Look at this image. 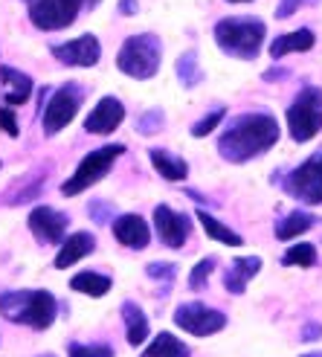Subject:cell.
<instances>
[{"label": "cell", "mask_w": 322, "mask_h": 357, "mask_svg": "<svg viewBox=\"0 0 322 357\" xmlns=\"http://www.w3.org/2000/svg\"><path fill=\"white\" fill-rule=\"evenodd\" d=\"M276 142H279V122L270 114H244L224 128L218 139V151L229 163H247V160L270 151Z\"/></svg>", "instance_id": "obj_1"}, {"label": "cell", "mask_w": 322, "mask_h": 357, "mask_svg": "<svg viewBox=\"0 0 322 357\" xmlns=\"http://www.w3.org/2000/svg\"><path fill=\"white\" fill-rule=\"evenodd\" d=\"M264 21L259 17H224L215 26V44H218L227 56L236 59H256L264 44Z\"/></svg>", "instance_id": "obj_2"}, {"label": "cell", "mask_w": 322, "mask_h": 357, "mask_svg": "<svg viewBox=\"0 0 322 357\" xmlns=\"http://www.w3.org/2000/svg\"><path fill=\"white\" fill-rule=\"evenodd\" d=\"M0 311L12 323H24L32 328H49L56 319V299L49 291H21L0 296Z\"/></svg>", "instance_id": "obj_3"}, {"label": "cell", "mask_w": 322, "mask_h": 357, "mask_svg": "<svg viewBox=\"0 0 322 357\" xmlns=\"http://www.w3.org/2000/svg\"><path fill=\"white\" fill-rule=\"evenodd\" d=\"M160 59H163V44L157 35H131L119 50L116 67L131 79H151L160 70Z\"/></svg>", "instance_id": "obj_4"}, {"label": "cell", "mask_w": 322, "mask_h": 357, "mask_svg": "<svg viewBox=\"0 0 322 357\" xmlns=\"http://www.w3.org/2000/svg\"><path fill=\"white\" fill-rule=\"evenodd\" d=\"M288 131L293 142H308L322 131V91L314 84L302 87L288 108Z\"/></svg>", "instance_id": "obj_5"}, {"label": "cell", "mask_w": 322, "mask_h": 357, "mask_svg": "<svg viewBox=\"0 0 322 357\" xmlns=\"http://www.w3.org/2000/svg\"><path fill=\"white\" fill-rule=\"evenodd\" d=\"M122 151H125V146H105V149L91 151V154H87L82 163H79V169L73 172V177H70V181H64L61 195L73 198V195H79V192H84V189H91L93 183H99L102 177L107 174V169L114 166V160H116Z\"/></svg>", "instance_id": "obj_6"}, {"label": "cell", "mask_w": 322, "mask_h": 357, "mask_svg": "<svg viewBox=\"0 0 322 357\" xmlns=\"http://www.w3.org/2000/svg\"><path fill=\"white\" fill-rule=\"evenodd\" d=\"M284 189H288L291 198L308 204V206L322 204V149L284 177Z\"/></svg>", "instance_id": "obj_7"}, {"label": "cell", "mask_w": 322, "mask_h": 357, "mask_svg": "<svg viewBox=\"0 0 322 357\" xmlns=\"http://www.w3.org/2000/svg\"><path fill=\"white\" fill-rule=\"evenodd\" d=\"M174 323L177 328H183L194 337H209V334H218L227 326V317L221 311H215L204 302H186L174 311Z\"/></svg>", "instance_id": "obj_8"}, {"label": "cell", "mask_w": 322, "mask_h": 357, "mask_svg": "<svg viewBox=\"0 0 322 357\" xmlns=\"http://www.w3.org/2000/svg\"><path fill=\"white\" fill-rule=\"evenodd\" d=\"M79 105H82V91L76 84H64L59 87L52 99L47 102L44 108V131L47 134H59L61 128H67L73 116L79 114Z\"/></svg>", "instance_id": "obj_9"}, {"label": "cell", "mask_w": 322, "mask_h": 357, "mask_svg": "<svg viewBox=\"0 0 322 357\" xmlns=\"http://www.w3.org/2000/svg\"><path fill=\"white\" fill-rule=\"evenodd\" d=\"M84 0H32L29 17L38 29H64L76 21Z\"/></svg>", "instance_id": "obj_10"}, {"label": "cell", "mask_w": 322, "mask_h": 357, "mask_svg": "<svg viewBox=\"0 0 322 357\" xmlns=\"http://www.w3.org/2000/svg\"><path fill=\"white\" fill-rule=\"evenodd\" d=\"M154 227H157V236L166 247H183L189 233H192V224H189V215L183 212H174L171 206H163L160 204L154 209Z\"/></svg>", "instance_id": "obj_11"}, {"label": "cell", "mask_w": 322, "mask_h": 357, "mask_svg": "<svg viewBox=\"0 0 322 357\" xmlns=\"http://www.w3.org/2000/svg\"><path fill=\"white\" fill-rule=\"evenodd\" d=\"M52 56H56L61 64H70V67H93L102 56V47H99L96 35H82V38H76V41L52 47Z\"/></svg>", "instance_id": "obj_12"}, {"label": "cell", "mask_w": 322, "mask_h": 357, "mask_svg": "<svg viewBox=\"0 0 322 357\" xmlns=\"http://www.w3.org/2000/svg\"><path fill=\"white\" fill-rule=\"evenodd\" d=\"M29 229L38 241L59 244L64 238V229H67V215H61V212L49 209V206H38V209L29 212Z\"/></svg>", "instance_id": "obj_13"}, {"label": "cell", "mask_w": 322, "mask_h": 357, "mask_svg": "<svg viewBox=\"0 0 322 357\" xmlns=\"http://www.w3.org/2000/svg\"><path fill=\"white\" fill-rule=\"evenodd\" d=\"M122 119H125L122 102L114 99V96H105V99H99V105L91 111V116L84 119V131L87 134H111V131H116L122 125Z\"/></svg>", "instance_id": "obj_14"}, {"label": "cell", "mask_w": 322, "mask_h": 357, "mask_svg": "<svg viewBox=\"0 0 322 357\" xmlns=\"http://www.w3.org/2000/svg\"><path fill=\"white\" fill-rule=\"evenodd\" d=\"M114 236L125 247L142 250V247H148V241H151V229L139 215H119L114 221Z\"/></svg>", "instance_id": "obj_15"}, {"label": "cell", "mask_w": 322, "mask_h": 357, "mask_svg": "<svg viewBox=\"0 0 322 357\" xmlns=\"http://www.w3.org/2000/svg\"><path fill=\"white\" fill-rule=\"evenodd\" d=\"M259 271H261V259L259 256H238L236 261L229 264V271L224 273V288L238 296V294L247 291V282L253 276H259Z\"/></svg>", "instance_id": "obj_16"}, {"label": "cell", "mask_w": 322, "mask_h": 357, "mask_svg": "<svg viewBox=\"0 0 322 357\" xmlns=\"http://www.w3.org/2000/svg\"><path fill=\"white\" fill-rule=\"evenodd\" d=\"M93 247H96V238H93L91 233H73V236H70V238L61 244L59 256H56V267H59V271H64V267L76 264L79 259L91 256Z\"/></svg>", "instance_id": "obj_17"}, {"label": "cell", "mask_w": 322, "mask_h": 357, "mask_svg": "<svg viewBox=\"0 0 322 357\" xmlns=\"http://www.w3.org/2000/svg\"><path fill=\"white\" fill-rule=\"evenodd\" d=\"M314 32L311 29H296V32H288V35H279V38L270 44V56L273 59H284L291 52H308L314 47Z\"/></svg>", "instance_id": "obj_18"}, {"label": "cell", "mask_w": 322, "mask_h": 357, "mask_svg": "<svg viewBox=\"0 0 322 357\" xmlns=\"http://www.w3.org/2000/svg\"><path fill=\"white\" fill-rule=\"evenodd\" d=\"M0 82L6 84V102L9 105H24L32 93V79L17 73L12 67H0Z\"/></svg>", "instance_id": "obj_19"}, {"label": "cell", "mask_w": 322, "mask_h": 357, "mask_svg": "<svg viewBox=\"0 0 322 357\" xmlns=\"http://www.w3.org/2000/svg\"><path fill=\"white\" fill-rule=\"evenodd\" d=\"M122 319H125V331H128V343L131 346L146 343L148 319H146V314H142V308L134 305V302H125V305H122Z\"/></svg>", "instance_id": "obj_20"}, {"label": "cell", "mask_w": 322, "mask_h": 357, "mask_svg": "<svg viewBox=\"0 0 322 357\" xmlns=\"http://www.w3.org/2000/svg\"><path fill=\"white\" fill-rule=\"evenodd\" d=\"M151 163H154V169L160 172V177H166V181H183V177L189 174V166H186V160H181V157H174V154H169V151H163V149H151Z\"/></svg>", "instance_id": "obj_21"}, {"label": "cell", "mask_w": 322, "mask_h": 357, "mask_svg": "<svg viewBox=\"0 0 322 357\" xmlns=\"http://www.w3.org/2000/svg\"><path fill=\"white\" fill-rule=\"evenodd\" d=\"M316 224V218L311 215V212H291V215H284L279 224H276V238L279 241H291L302 233H308V229Z\"/></svg>", "instance_id": "obj_22"}, {"label": "cell", "mask_w": 322, "mask_h": 357, "mask_svg": "<svg viewBox=\"0 0 322 357\" xmlns=\"http://www.w3.org/2000/svg\"><path fill=\"white\" fill-rule=\"evenodd\" d=\"M142 357H189V349L183 346V340H177L174 334L160 331L151 340V346L142 351Z\"/></svg>", "instance_id": "obj_23"}, {"label": "cell", "mask_w": 322, "mask_h": 357, "mask_svg": "<svg viewBox=\"0 0 322 357\" xmlns=\"http://www.w3.org/2000/svg\"><path fill=\"white\" fill-rule=\"evenodd\" d=\"M198 221H201L204 233H206L209 238L221 241V244H229V247H241V244H244V238H241L238 233H232V229H229L227 224H221L218 218H212L206 209H198Z\"/></svg>", "instance_id": "obj_24"}, {"label": "cell", "mask_w": 322, "mask_h": 357, "mask_svg": "<svg viewBox=\"0 0 322 357\" xmlns=\"http://www.w3.org/2000/svg\"><path fill=\"white\" fill-rule=\"evenodd\" d=\"M70 288L79 291V294H87V296H105L111 291V279L102 276V273H93V271H84V273H76L73 282H70Z\"/></svg>", "instance_id": "obj_25"}, {"label": "cell", "mask_w": 322, "mask_h": 357, "mask_svg": "<svg viewBox=\"0 0 322 357\" xmlns=\"http://www.w3.org/2000/svg\"><path fill=\"white\" fill-rule=\"evenodd\" d=\"M282 264H288V267H293V264H299V267H314V264H316V247H314V244H305V241L293 244V247L284 250Z\"/></svg>", "instance_id": "obj_26"}, {"label": "cell", "mask_w": 322, "mask_h": 357, "mask_svg": "<svg viewBox=\"0 0 322 357\" xmlns=\"http://www.w3.org/2000/svg\"><path fill=\"white\" fill-rule=\"evenodd\" d=\"M177 76H181V82L186 87H194L204 79L201 67H198V56H194V52H183V56L177 59Z\"/></svg>", "instance_id": "obj_27"}, {"label": "cell", "mask_w": 322, "mask_h": 357, "mask_svg": "<svg viewBox=\"0 0 322 357\" xmlns=\"http://www.w3.org/2000/svg\"><path fill=\"white\" fill-rule=\"evenodd\" d=\"M212 271H215V259H212V256L204 259V261H198V264H194V271H192V276H189V288H192V291H201L204 284L209 282Z\"/></svg>", "instance_id": "obj_28"}, {"label": "cell", "mask_w": 322, "mask_h": 357, "mask_svg": "<svg viewBox=\"0 0 322 357\" xmlns=\"http://www.w3.org/2000/svg\"><path fill=\"white\" fill-rule=\"evenodd\" d=\"M224 116H227V114H224V108L212 111L209 116H204V119H201L198 125H194V128H192V134H194V137H206V134H212L215 128H218V122H221Z\"/></svg>", "instance_id": "obj_29"}, {"label": "cell", "mask_w": 322, "mask_h": 357, "mask_svg": "<svg viewBox=\"0 0 322 357\" xmlns=\"http://www.w3.org/2000/svg\"><path fill=\"white\" fill-rule=\"evenodd\" d=\"M70 357H114V349H107V346H82V343H73V346H70Z\"/></svg>", "instance_id": "obj_30"}, {"label": "cell", "mask_w": 322, "mask_h": 357, "mask_svg": "<svg viewBox=\"0 0 322 357\" xmlns=\"http://www.w3.org/2000/svg\"><path fill=\"white\" fill-rule=\"evenodd\" d=\"M160 125H163V114H160V111H151V114L142 116L139 131H142V134H154V131L160 128Z\"/></svg>", "instance_id": "obj_31"}, {"label": "cell", "mask_w": 322, "mask_h": 357, "mask_svg": "<svg viewBox=\"0 0 322 357\" xmlns=\"http://www.w3.org/2000/svg\"><path fill=\"white\" fill-rule=\"evenodd\" d=\"M0 128H3L9 137H17V119H15L12 108H0Z\"/></svg>", "instance_id": "obj_32"}, {"label": "cell", "mask_w": 322, "mask_h": 357, "mask_svg": "<svg viewBox=\"0 0 322 357\" xmlns=\"http://www.w3.org/2000/svg\"><path fill=\"white\" fill-rule=\"evenodd\" d=\"M174 271H177V267L174 264H160V261H154V264H148V276L151 279H160V276H163V279H174Z\"/></svg>", "instance_id": "obj_33"}, {"label": "cell", "mask_w": 322, "mask_h": 357, "mask_svg": "<svg viewBox=\"0 0 322 357\" xmlns=\"http://www.w3.org/2000/svg\"><path fill=\"white\" fill-rule=\"evenodd\" d=\"M322 337V326L319 323H305V328H302V340L305 343H314Z\"/></svg>", "instance_id": "obj_34"}, {"label": "cell", "mask_w": 322, "mask_h": 357, "mask_svg": "<svg viewBox=\"0 0 322 357\" xmlns=\"http://www.w3.org/2000/svg\"><path fill=\"white\" fill-rule=\"evenodd\" d=\"M299 6H302V0H282L279 9H276V17H291Z\"/></svg>", "instance_id": "obj_35"}, {"label": "cell", "mask_w": 322, "mask_h": 357, "mask_svg": "<svg viewBox=\"0 0 322 357\" xmlns=\"http://www.w3.org/2000/svg\"><path fill=\"white\" fill-rule=\"evenodd\" d=\"M119 12L122 15H134L137 12V0H119Z\"/></svg>", "instance_id": "obj_36"}, {"label": "cell", "mask_w": 322, "mask_h": 357, "mask_svg": "<svg viewBox=\"0 0 322 357\" xmlns=\"http://www.w3.org/2000/svg\"><path fill=\"white\" fill-rule=\"evenodd\" d=\"M284 76V70H267V73H264V79L267 82H273V79H282Z\"/></svg>", "instance_id": "obj_37"}, {"label": "cell", "mask_w": 322, "mask_h": 357, "mask_svg": "<svg viewBox=\"0 0 322 357\" xmlns=\"http://www.w3.org/2000/svg\"><path fill=\"white\" fill-rule=\"evenodd\" d=\"M302 357H322V351H316V354H302Z\"/></svg>", "instance_id": "obj_38"}, {"label": "cell", "mask_w": 322, "mask_h": 357, "mask_svg": "<svg viewBox=\"0 0 322 357\" xmlns=\"http://www.w3.org/2000/svg\"><path fill=\"white\" fill-rule=\"evenodd\" d=\"M87 3H91V6H96V3H99V0H87Z\"/></svg>", "instance_id": "obj_39"}, {"label": "cell", "mask_w": 322, "mask_h": 357, "mask_svg": "<svg viewBox=\"0 0 322 357\" xmlns=\"http://www.w3.org/2000/svg\"><path fill=\"white\" fill-rule=\"evenodd\" d=\"M232 3H244V0H232Z\"/></svg>", "instance_id": "obj_40"}, {"label": "cell", "mask_w": 322, "mask_h": 357, "mask_svg": "<svg viewBox=\"0 0 322 357\" xmlns=\"http://www.w3.org/2000/svg\"><path fill=\"white\" fill-rule=\"evenodd\" d=\"M47 357H52V354H47Z\"/></svg>", "instance_id": "obj_41"}, {"label": "cell", "mask_w": 322, "mask_h": 357, "mask_svg": "<svg viewBox=\"0 0 322 357\" xmlns=\"http://www.w3.org/2000/svg\"><path fill=\"white\" fill-rule=\"evenodd\" d=\"M29 3H32V0H29Z\"/></svg>", "instance_id": "obj_42"}]
</instances>
